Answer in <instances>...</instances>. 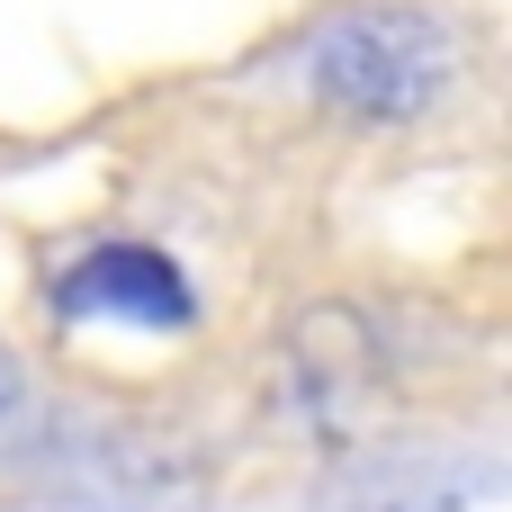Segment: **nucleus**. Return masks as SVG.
<instances>
[{
	"instance_id": "f257e3e1",
	"label": "nucleus",
	"mask_w": 512,
	"mask_h": 512,
	"mask_svg": "<svg viewBox=\"0 0 512 512\" xmlns=\"http://www.w3.org/2000/svg\"><path fill=\"white\" fill-rule=\"evenodd\" d=\"M297 81L315 90V108L351 126H414L459 90V45L432 9L369 0V9H333L297 45Z\"/></svg>"
},
{
	"instance_id": "f03ea898",
	"label": "nucleus",
	"mask_w": 512,
	"mask_h": 512,
	"mask_svg": "<svg viewBox=\"0 0 512 512\" xmlns=\"http://www.w3.org/2000/svg\"><path fill=\"white\" fill-rule=\"evenodd\" d=\"M54 306L81 324H144V333H189V315H198V297H189V279L153 252V243H99V252H81L72 270H63V288H54Z\"/></svg>"
},
{
	"instance_id": "7ed1b4c3",
	"label": "nucleus",
	"mask_w": 512,
	"mask_h": 512,
	"mask_svg": "<svg viewBox=\"0 0 512 512\" xmlns=\"http://www.w3.org/2000/svg\"><path fill=\"white\" fill-rule=\"evenodd\" d=\"M18 396H27V369H18V360H9V351H0V423H9V414H18Z\"/></svg>"
}]
</instances>
